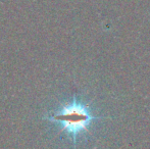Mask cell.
Masks as SVG:
<instances>
[{
    "mask_svg": "<svg viewBox=\"0 0 150 149\" xmlns=\"http://www.w3.org/2000/svg\"><path fill=\"white\" fill-rule=\"evenodd\" d=\"M48 119L61 124V131L69 134L76 143L80 134L89 132L90 125L93 121L105 119L104 117H97L91 112L89 105L74 98L73 101L61 106L57 112L50 115Z\"/></svg>",
    "mask_w": 150,
    "mask_h": 149,
    "instance_id": "obj_1",
    "label": "cell"
}]
</instances>
